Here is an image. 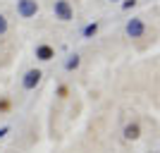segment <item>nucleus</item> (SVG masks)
<instances>
[{
  "mask_svg": "<svg viewBox=\"0 0 160 153\" xmlns=\"http://www.w3.org/2000/svg\"><path fill=\"white\" fill-rule=\"evenodd\" d=\"M10 108H12L10 98H2V100H0V113H10Z\"/></svg>",
  "mask_w": 160,
  "mask_h": 153,
  "instance_id": "obj_7",
  "label": "nucleus"
},
{
  "mask_svg": "<svg viewBox=\"0 0 160 153\" xmlns=\"http://www.w3.org/2000/svg\"><path fill=\"white\" fill-rule=\"evenodd\" d=\"M67 93H69V89H67V86H60V89H58V96H60V98H65Z\"/></svg>",
  "mask_w": 160,
  "mask_h": 153,
  "instance_id": "obj_10",
  "label": "nucleus"
},
{
  "mask_svg": "<svg viewBox=\"0 0 160 153\" xmlns=\"http://www.w3.org/2000/svg\"><path fill=\"white\" fill-rule=\"evenodd\" d=\"M127 33L132 36V38L141 36V33H143V22H141V19H132V22L127 24Z\"/></svg>",
  "mask_w": 160,
  "mask_h": 153,
  "instance_id": "obj_3",
  "label": "nucleus"
},
{
  "mask_svg": "<svg viewBox=\"0 0 160 153\" xmlns=\"http://www.w3.org/2000/svg\"><path fill=\"white\" fill-rule=\"evenodd\" d=\"M96 29H98V27H96V24H91V27H86V29H84V33H86V36H93V33H96Z\"/></svg>",
  "mask_w": 160,
  "mask_h": 153,
  "instance_id": "obj_9",
  "label": "nucleus"
},
{
  "mask_svg": "<svg viewBox=\"0 0 160 153\" xmlns=\"http://www.w3.org/2000/svg\"><path fill=\"white\" fill-rule=\"evenodd\" d=\"M55 14H58L62 22H69L74 17V12H72V7H69L67 0H58V3H55Z\"/></svg>",
  "mask_w": 160,
  "mask_h": 153,
  "instance_id": "obj_1",
  "label": "nucleus"
},
{
  "mask_svg": "<svg viewBox=\"0 0 160 153\" xmlns=\"http://www.w3.org/2000/svg\"><path fill=\"white\" fill-rule=\"evenodd\" d=\"M5 31H7V22H5V17L0 14V36H2Z\"/></svg>",
  "mask_w": 160,
  "mask_h": 153,
  "instance_id": "obj_8",
  "label": "nucleus"
},
{
  "mask_svg": "<svg viewBox=\"0 0 160 153\" xmlns=\"http://www.w3.org/2000/svg\"><path fill=\"white\" fill-rule=\"evenodd\" d=\"M77 65H79V58H77V55H74V58H72V60H69V62H67V67H69V69H72V67H77Z\"/></svg>",
  "mask_w": 160,
  "mask_h": 153,
  "instance_id": "obj_11",
  "label": "nucleus"
},
{
  "mask_svg": "<svg viewBox=\"0 0 160 153\" xmlns=\"http://www.w3.org/2000/svg\"><path fill=\"white\" fill-rule=\"evenodd\" d=\"M41 81V69H29L27 79H24V89H33Z\"/></svg>",
  "mask_w": 160,
  "mask_h": 153,
  "instance_id": "obj_4",
  "label": "nucleus"
},
{
  "mask_svg": "<svg viewBox=\"0 0 160 153\" xmlns=\"http://www.w3.org/2000/svg\"><path fill=\"white\" fill-rule=\"evenodd\" d=\"M36 12H38L36 0H19V14L22 17H33Z\"/></svg>",
  "mask_w": 160,
  "mask_h": 153,
  "instance_id": "obj_2",
  "label": "nucleus"
},
{
  "mask_svg": "<svg viewBox=\"0 0 160 153\" xmlns=\"http://www.w3.org/2000/svg\"><path fill=\"white\" fill-rule=\"evenodd\" d=\"M124 136H127V139H139V125H136V122H134V125H127Z\"/></svg>",
  "mask_w": 160,
  "mask_h": 153,
  "instance_id": "obj_6",
  "label": "nucleus"
},
{
  "mask_svg": "<svg viewBox=\"0 0 160 153\" xmlns=\"http://www.w3.org/2000/svg\"><path fill=\"white\" fill-rule=\"evenodd\" d=\"M36 58H38V60H53L55 50L50 46H38V48H36Z\"/></svg>",
  "mask_w": 160,
  "mask_h": 153,
  "instance_id": "obj_5",
  "label": "nucleus"
}]
</instances>
